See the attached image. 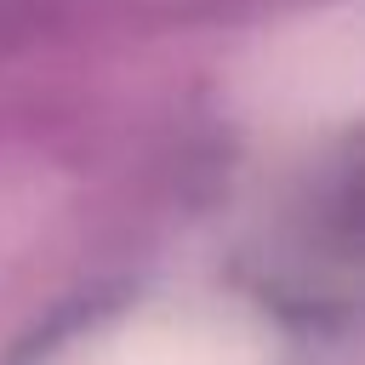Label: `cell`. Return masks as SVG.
<instances>
[{
    "label": "cell",
    "mask_w": 365,
    "mask_h": 365,
    "mask_svg": "<svg viewBox=\"0 0 365 365\" xmlns=\"http://www.w3.org/2000/svg\"><path fill=\"white\" fill-rule=\"evenodd\" d=\"M91 365H262V348L222 314H154L114 331Z\"/></svg>",
    "instance_id": "cell-2"
},
{
    "label": "cell",
    "mask_w": 365,
    "mask_h": 365,
    "mask_svg": "<svg viewBox=\"0 0 365 365\" xmlns=\"http://www.w3.org/2000/svg\"><path fill=\"white\" fill-rule=\"evenodd\" d=\"M365 86V23L359 6L297 17L257 40L234 68V97L262 125H336L359 108Z\"/></svg>",
    "instance_id": "cell-1"
}]
</instances>
